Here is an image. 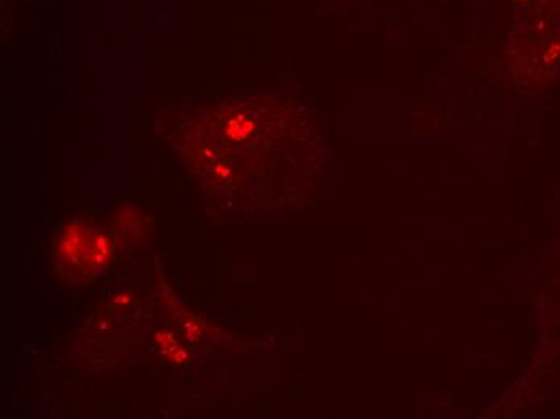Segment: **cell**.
I'll list each match as a JSON object with an SVG mask.
<instances>
[{"label": "cell", "mask_w": 560, "mask_h": 419, "mask_svg": "<svg viewBox=\"0 0 560 419\" xmlns=\"http://www.w3.org/2000/svg\"><path fill=\"white\" fill-rule=\"evenodd\" d=\"M110 258H111V242L108 241L105 234L102 232L92 234L86 263L92 266V268H100V266L107 265Z\"/></svg>", "instance_id": "cell-2"}, {"label": "cell", "mask_w": 560, "mask_h": 419, "mask_svg": "<svg viewBox=\"0 0 560 419\" xmlns=\"http://www.w3.org/2000/svg\"><path fill=\"white\" fill-rule=\"evenodd\" d=\"M90 236L86 231V227L81 225H74L71 227H68L67 234H64L63 241H62V250L64 255H68L69 258L73 260H83L86 261L87 252H89L90 246Z\"/></svg>", "instance_id": "cell-1"}]
</instances>
